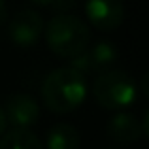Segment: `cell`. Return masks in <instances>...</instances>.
<instances>
[{
	"label": "cell",
	"instance_id": "11",
	"mask_svg": "<svg viewBox=\"0 0 149 149\" xmlns=\"http://www.w3.org/2000/svg\"><path fill=\"white\" fill-rule=\"evenodd\" d=\"M76 4H77V0H51L49 6L53 8L55 11H58V13H64V11L72 10Z\"/></svg>",
	"mask_w": 149,
	"mask_h": 149
},
{
	"label": "cell",
	"instance_id": "13",
	"mask_svg": "<svg viewBox=\"0 0 149 149\" xmlns=\"http://www.w3.org/2000/svg\"><path fill=\"white\" fill-rule=\"evenodd\" d=\"M6 125H8V121H6V115H4L2 106H0V136L4 134V130H6Z\"/></svg>",
	"mask_w": 149,
	"mask_h": 149
},
{
	"label": "cell",
	"instance_id": "6",
	"mask_svg": "<svg viewBox=\"0 0 149 149\" xmlns=\"http://www.w3.org/2000/svg\"><path fill=\"white\" fill-rule=\"evenodd\" d=\"M4 115L6 121L13 128H29L40 117V106L30 95L25 93H15L8 96L6 106H4Z\"/></svg>",
	"mask_w": 149,
	"mask_h": 149
},
{
	"label": "cell",
	"instance_id": "12",
	"mask_svg": "<svg viewBox=\"0 0 149 149\" xmlns=\"http://www.w3.org/2000/svg\"><path fill=\"white\" fill-rule=\"evenodd\" d=\"M6 19H8V6L4 0H0V26L6 23Z\"/></svg>",
	"mask_w": 149,
	"mask_h": 149
},
{
	"label": "cell",
	"instance_id": "5",
	"mask_svg": "<svg viewBox=\"0 0 149 149\" xmlns=\"http://www.w3.org/2000/svg\"><path fill=\"white\" fill-rule=\"evenodd\" d=\"M85 11L89 23L106 32L119 29L125 17V6L121 0H87Z\"/></svg>",
	"mask_w": 149,
	"mask_h": 149
},
{
	"label": "cell",
	"instance_id": "14",
	"mask_svg": "<svg viewBox=\"0 0 149 149\" xmlns=\"http://www.w3.org/2000/svg\"><path fill=\"white\" fill-rule=\"evenodd\" d=\"M32 4H36V6H49L51 0H30Z\"/></svg>",
	"mask_w": 149,
	"mask_h": 149
},
{
	"label": "cell",
	"instance_id": "2",
	"mask_svg": "<svg viewBox=\"0 0 149 149\" xmlns=\"http://www.w3.org/2000/svg\"><path fill=\"white\" fill-rule=\"evenodd\" d=\"M49 49L61 58H72L87 49L91 32L85 21L76 15L58 13L44 26Z\"/></svg>",
	"mask_w": 149,
	"mask_h": 149
},
{
	"label": "cell",
	"instance_id": "3",
	"mask_svg": "<svg viewBox=\"0 0 149 149\" xmlns=\"http://www.w3.org/2000/svg\"><path fill=\"white\" fill-rule=\"evenodd\" d=\"M93 95L106 109H123L134 104L138 96L136 81L123 70H104L93 83Z\"/></svg>",
	"mask_w": 149,
	"mask_h": 149
},
{
	"label": "cell",
	"instance_id": "1",
	"mask_svg": "<svg viewBox=\"0 0 149 149\" xmlns=\"http://www.w3.org/2000/svg\"><path fill=\"white\" fill-rule=\"evenodd\" d=\"M87 96L85 76L76 72L74 68H57L44 79L42 98L45 108L53 113H70L83 104Z\"/></svg>",
	"mask_w": 149,
	"mask_h": 149
},
{
	"label": "cell",
	"instance_id": "4",
	"mask_svg": "<svg viewBox=\"0 0 149 149\" xmlns=\"http://www.w3.org/2000/svg\"><path fill=\"white\" fill-rule=\"evenodd\" d=\"M8 34L15 45L32 47L34 44H38V40L44 34V19L34 10H23L11 19Z\"/></svg>",
	"mask_w": 149,
	"mask_h": 149
},
{
	"label": "cell",
	"instance_id": "8",
	"mask_svg": "<svg viewBox=\"0 0 149 149\" xmlns=\"http://www.w3.org/2000/svg\"><path fill=\"white\" fill-rule=\"evenodd\" d=\"M81 138L76 127L68 123H58L53 128H49L45 147L47 149H79Z\"/></svg>",
	"mask_w": 149,
	"mask_h": 149
},
{
	"label": "cell",
	"instance_id": "10",
	"mask_svg": "<svg viewBox=\"0 0 149 149\" xmlns=\"http://www.w3.org/2000/svg\"><path fill=\"white\" fill-rule=\"evenodd\" d=\"M0 149H44L42 142L29 128H11L0 136Z\"/></svg>",
	"mask_w": 149,
	"mask_h": 149
},
{
	"label": "cell",
	"instance_id": "7",
	"mask_svg": "<svg viewBox=\"0 0 149 149\" xmlns=\"http://www.w3.org/2000/svg\"><path fill=\"white\" fill-rule=\"evenodd\" d=\"M108 136L113 142L119 143H132L142 136V127L140 121L136 119L132 113H117L108 121Z\"/></svg>",
	"mask_w": 149,
	"mask_h": 149
},
{
	"label": "cell",
	"instance_id": "9",
	"mask_svg": "<svg viewBox=\"0 0 149 149\" xmlns=\"http://www.w3.org/2000/svg\"><path fill=\"white\" fill-rule=\"evenodd\" d=\"M85 55H87L91 72H104L117 61V47L111 42L102 40V42H96L93 47L87 45Z\"/></svg>",
	"mask_w": 149,
	"mask_h": 149
}]
</instances>
